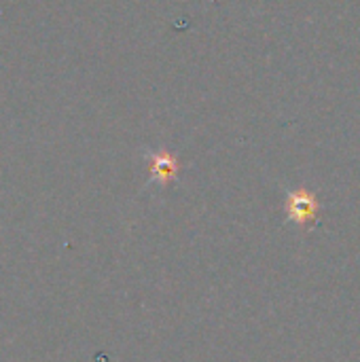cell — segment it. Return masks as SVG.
Masks as SVG:
<instances>
[{"mask_svg":"<svg viewBox=\"0 0 360 362\" xmlns=\"http://www.w3.org/2000/svg\"><path fill=\"white\" fill-rule=\"evenodd\" d=\"M286 214H289V221L297 225H308L318 214V202L308 191H295L286 199Z\"/></svg>","mask_w":360,"mask_h":362,"instance_id":"obj_1","label":"cell"},{"mask_svg":"<svg viewBox=\"0 0 360 362\" xmlns=\"http://www.w3.org/2000/svg\"><path fill=\"white\" fill-rule=\"evenodd\" d=\"M178 172V161L174 155L170 153H157L151 157V174L153 178L161 180V182H168L176 176Z\"/></svg>","mask_w":360,"mask_h":362,"instance_id":"obj_2","label":"cell"}]
</instances>
